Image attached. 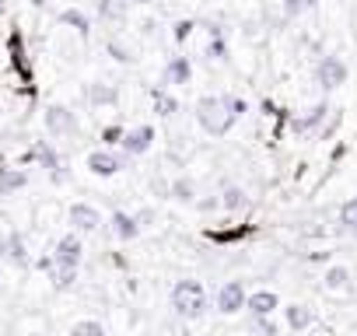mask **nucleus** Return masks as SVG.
Instances as JSON below:
<instances>
[{
    "label": "nucleus",
    "instance_id": "3",
    "mask_svg": "<svg viewBox=\"0 0 357 336\" xmlns=\"http://www.w3.org/2000/svg\"><path fill=\"white\" fill-rule=\"evenodd\" d=\"M43 123H46V133L50 137H74L77 133V116L67 105H46Z\"/></svg>",
    "mask_w": 357,
    "mask_h": 336
},
{
    "label": "nucleus",
    "instance_id": "2",
    "mask_svg": "<svg viewBox=\"0 0 357 336\" xmlns=\"http://www.w3.org/2000/svg\"><path fill=\"white\" fill-rule=\"evenodd\" d=\"M172 308L183 319H200L207 312V291L200 280H178L172 287Z\"/></svg>",
    "mask_w": 357,
    "mask_h": 336
},
{
    "label": "nucleus",
    "instance_id": "26",
    "mask_svg": "<svg viewBox=\"0 0 357 336\" xmlns=\"http://www.w3.org/2000/svg\"><path fill=\"white\" fill-rule=\"evenodd\" d=\"M50 277H53V287H56V291H67V287H74V280H77V270H70V266H56Z\"/></svg>",
    "mask_w": 357,
    "mask_h": 336
},
{
    "label": "nucleus",
    "instance_id": "27",
    "mask_svg": "<svg viewBox=\"0 0 357 336\" xmlns=\"http://www.w3.org/2000/svg\"><path fill=\"white\" fill-rule=\"evenodd\" d=\"M340 221H343V228L357 231V197H354V200H347V204L340 207Z\"/></svg>",
    "mask_w": 357,
    "mask_h": 336
},
{
    "label": "nucleus",
    "instance_id": "30",
    "mask_svg": "<svg viewBox=\"0 0 357 336\" xmlns=\"http://www.w3.org/2000/svg\"><path fill=\"white\" fill-rule=\"evenodd\" d=\"M123 133H126L123 126H105V130H102V144H105V147H112V144H123Z\"/></svg>",
    "mask_w": 357,
    "mask_h": 336
},
{
    "label": "nucleus",
    "instance_id": "29",
    "mask_svg": "<svg viewBox=\"0 0 357 336\" xmlns=\"http://www.w3.org/2000/svg\"><path fill=\"white\" fill-rule=\"evenodd\" d=\"M105 46H109V53H112V60H116V63H130V60H133V56H130V49H126L123 43H116V39H109Z\"/></svg>",
    "mask_w": 357,
    "mask_h": 336
},
{
    "label": "nucleus",
    "instance_id": "7",
    "mask_svg": "<svg viewBox=\"0 0 357 336\" xmlns=\"http://www.w3.org/2000/svg\"><path fill=\"white\" fill-rule=\"evenodd\" d=\"M151 144H154V126H147V123H144V126L126 130L119 147H123V154H126V158H137V154H147V151H151Z\"/></svg>",
    "mask_w": 357,
    "mask_h": 336
},
{
    "label": "nucleus",
    "instance_id": "10",
    "mask_svg": "<svg viewBox=\"0 0 357 336\" xmlns=\"http://www.w3.org/2000/svg\"><path fill=\"white\" fill-rule=\"evenodd\" d=\"M0 256H4L11 266H29V249H25V235L22 231H8L0 238Z\"/></svg>",
    "mask_w": 357,
    "mask_h": 336
},
{
    "label": "nucleus",
    "instance_id": "18",
    "mask_svg": "<svg viewBox=\"0 0 357 336\" xmlns=\"http://www.w3.org/2000/svg\"><path fill=\"white\" fill-rule=\"evenodd\" d=\"M322 287L326 291H333V294H340V291H350V270L347 266H329L326 270V277H322Z\"/></svg>",
    "mask_w": 357,
    "mask_h": 336
},
{
    "label": "nucleus",
    "instance_id": "5",
    "mask_svg": "<svg viewBox=\"0 0 357 336\" xmlns=\"http://www.w3.org/2000/svg\"><path fill=\"white\" fill-rule=\"evenodd\" d=\"M315 81H319V88H326V91L347 84V63H343L340 56H322L319 67H315Z\"/></svg>",
    "mask_w": 357,
    "mask_h": 336
},
{
    "label": "nucleus",
    "instance_id": "34",
    "mask_svg": "<svg viewBox=\"0 0 357 336\" xmlns=\"http://www.w3.org/2000/svg\"><path fill=\"white\" fill-rule=\"evenodd\" d=\"M225 98H228V109H231V116H235V119L249 109V105H245V98H235V95H225Z\"/></svg>",
    "mask_w": 357,
    "mask_h": 336
},
{
    "label": "nucleus",
    "instance_id": "16",
    "mask_svg": "<svg viewBox=\"0 0 357 336\" xmlns=\"http://www.w3.org/2000/svg\"><path fill=\"white\" fill-rule=\"evenodd\" d=\"M284 322H287V329L305 333V329L315 322V315H312V308H308V305H287V308H284Z\"/></svg>",
    "mask_w": 357,
    "mask_h": 336
},
{
    "label": "nucleus",
    "instance_id": "23",
    "mask_svg": "<svg viewBox=\"0 0 357 336\" xmlns=\"http://www.w3.org/2000/svg\"><path fill=\"white\" fill-rule=\"evenodd\" d=\"M221 207H225V211H245V207H249L245 190H238V186H225V193H221Z\"/></svg>",
    "mask_w": 357,
    "mask_h": 336
},
{
    "label": "nucleus",
    "instance_id": "40",
    "mask_svg": "<svg viewBox=\"0 0 357 336\" xmlns=\"http://www.w3.org/2000/svg\"><path fill=\"white\" fill-rule=\"evenodd\" d=\"M32 4H36V8H43V0H32Z\"/></svg>",
    "mask_w": 357,
    "mask_h": 336
},
{
    "label": "nucleus",
    "instance_id": "24",
    "mask_svg": "<svg viewBox=\"0 0 357 336\" xmlns=\"http://www.w3.org/2000/svg\"><path fill=\"white\" fill-rule=\"evenodd\" d=\"M60 25H67V29H77V32H88V29H91L88 15H84V11H77V8H67V11H60Z\"/></svg>",
    "mask_w": 357,
    "mask_h": 336
},
{
    "label": "nucleus",
    "instance_id": "15",
    "mask_svg": "<svg viewBox=\"0 0 357 336\" xmlns=\"http://www.w3.org/2000/svg\"><path fill=\"white\" fill-rule=\"evenodd\" d=\"M112 235H116L119 242H133V238L140 235L137 217H133V214H126V211H116V214H112Z\"/></svg>",
    "mask_w": 357,
    "mask_h": 336
},
{
    "label": "nucleus",
    "instance_id": "21",
    "mask_svg": "<svg viewBox=\"0 0 357 336\" xmlns=\"http://www.w3.org/2000/svg\"><path fill=\"white\" fill-rule=\"evenodd\" d=\"M88 102L91 105H116L119 102V91L112 84H91L88 88Z\"/></svg>",
    "mask_w": 357,
    "mask_h": 336
},
{
    "label": "nucleus",
    "instance_id": "32",
    "mask_svg": "<svg viewBox=\"0 0 357 336\" xmlns=\"http://www.w3.org/2000/svg\"><path fill=\"white\" fill-rule=\"evenodd\" d=\"M249 235V228H235V231H211V238L214 242H235V238H245Z\"/></svg>",
    "mask_w": 357,
    "mask_h": 336
},
{
    "label": "nucleus",
    "instance_id": "28",
    "mask_svg": "<svg viewBox=\"0 0 357 336\" xmlns=\"http://www.w3.org/2000/svg\"><path fill=\"white\" fill-rule=\"evenodd\" d=\"M312 8H315V0H284V15H287V18L308 15Z\"/></svg>",
    "mask_w": 357,
    "mask_h": 336
},
{
    "label": "nucleus",
    "instance_id": "36",
    "mask_svg": "<svg viewBox=\"0 0 357 336\" xmlns=\"http://www.w3.org/2000/svg\"><path fill=\"white\" fill-rule=\"evenodd\" d=\"M221 207V197H207V200H200V211L204 214H211V211H218Z\"/></svg>",
    "mask_w": 357,
    "mask_h": 336
},
{
    "label": "nucleus",
    "instance_id": "14",
    "mask_svg": "<svg viewBox=\"0 0 357 336\" xmlns=\"http://www.w3.org/2000/svg\"><path fill=\"white\" fill-rule=\"evenodd\" d=\"M25 183H29V172L11 168V165H0V197H15Z\"/></svg>",
    "mask_w": 357,
    "mask_h": 336
},
{
    "label": "nucleus",
    "instance_id": "4",
    "mask_svg": "<svg viewBox=\"0 0 357 336\" xmlns=\"http://www.w3.org/2000/svg\"><path fill=\"white\" fill-rule=\"evenodd\" d=\"M123 168H126V154H116V151H109V147H98V151L88 154V172H91V176L109 179V176L123 172Z\"/></svg>",
    "mask_w": 357,
    "mask_h": 336
},
{
    "label": "nucleus",
    "instance_id": "11",
    "mask_svg": "<svg viewBox=\"0 0 357 336\" xmlns=\"http://www.w3.org/2000/svg\"><path fill=\"white\" fill-rule=\"evenodd\" d=\"M333 116V109L326 105V102H319V105H312L305 116H298V119H291V130L294 133H319L322 126H326V119Z\"/></svg>",
    "mask_w": 357,
    "mask_h": 336
},
{
    "label": "nucleus",
    "instance_id": "19",
    "mask_svg": "<svg viewBox=\"0 0 357 336\" xmlns=\"http://www.w3.org/2000/svg\"><path fill=\"white\" fill-rule=\"evenodd\" d=\"M130 11V0H98V18L102 22H123Z\"/></svg>",
    "mask_w": 357,
    "mask_h": 336
},
{
    "label": "nucleus",
    "instance_id": "6",
    "mask_svg": "<svg viewBox=\"0 0 357 336\" xmlns=\"http://www.w3.org/2000/svg\"><path fill=\"white\" fill-rule=\"evenodd\" d=\"M32 158L50 172V179L53 183H67V172H63V161H60V154H56V147L50 144V140H36V147H32Z\"/></svg>",
    "mask_w": 357,
    "mask_h": 336
},
{
    "label": "nucleus",
    "instance_id": "31",
    "mask_svg": "<svg viewBox=\"0 0 357 336\" xmlns=\"http://www.w3.org/2000/svg\"><path fill=\"white\" fill-rule=\"evenodd\" d=\"M252 329H256V333H263V336H277V333H280V329H277V322H273L270 315H266V319H252Z\"/></svg>",
    "mask_w": 357,
    "mask_h": 336
},
{
    "label": "nucleus",
    "instance_id": "12",
    "mask_svg": "<svg viewBox=\"0 0 357 336\" xmlns=\"http://www.w3.org/2000/svg\"><path fill=\"white\" fill-rule=\"evenodd\" d=\"M67 217H70V224H74L81 235H91V231L102 228V214H98L91 204H74V207L67 211Z\"/></svg>",
    "mask_w": 357,
    "mask_h": 336
},
{
    "label": "nucleus",
    "instance_id": "38",
    "mask_svg": "<svg viewBox=\"0 0 357 336\" xmlns=\"http://www.w3.org/2000/svg\"><path fill=\"white\" fill-rule=\"evenodd\" d=\"M8 15V4H4V0H0V18H4Z\"/></svg>",
    "mask_w": 357,
    "mask_h": 336
},
{
    "label": "nucleus",
    "instance_id": "9",
    "mask_svg": "<svg viewBox=\"0 0 357 336\" xmlns=\"http://www.w3.org/2000/svg\"><path fill=\"white\" fill-rule=\"evenodd\" d=\"M81 256H84V245H81V238H77L74 231L63 235V238L56 242V249H53L56 266H70V270H77V266H81Z\"/></svg>",
    "mask_w": 357,
    "mask_h": 336
},
{
    "label": "nucleus",
    "instance_id": "8",
    "mask_svg": "<svg viewBox=\"0 0 357 336\" xmlns=\"http://www.w3.org/2000/svg\"><path fill=\"white\" fill-rule=\"evenodd\" d=\"M245 301H249V294H245L242 280H228V284H221V291H218V312L235 315V312L245 308Z\"/></svg>",
    "mask_w": 357,
    "mask_h": 336
},
{
    "label": "nucleus",
    "instance_id": "25",
    "mask_svg": "<svg viewBox=\"0 0 357 336\" xmlns=\"http://www.w3.org/2000/svg\"><path fill=\"white\" fill-rule=\"evenodd\" d=\"M70 336H105V326L95 322V319H81L70 326Z\"/></svg>",
    "mask_w": 357,
    "mask_h": 336
},
{
    "label": "nucleus",
    "instance_id": "37",
    "mask_svg": "<svg viewBox=\"0 0 357 336\" xmlns=\"http://www.w3.org/2000/svg\"><path fill=\"white\" fill-rule=\"evenodd\" d=\"M133 217H137V224H140V228H151V221H154V211L147 207V211H140V214H133Z\"/></svg>",
    "mask_w": 357,
    "mask_h": 336
},
{
    "label": "nucleus",
    "instance_id": "22",
    "mask_svg": "<svg viewBox=\"0 0 357 336\" xmlns=\"http://www.w3.org/2000/svg\"><path fill=\"white\" fill-rule=\"evenodd\" d=\"M151 102H154L158 116H175V112H178V102H175V95H168L165 88H154V91H151Z\"/></svg>",
    "mask_w": 357,
    "mask_h": 336
},
{
    "label": "nucleus",
    "instance_id": "33",
    "mask_svg": "<svg viewBox=\"0 0 357 336\" xmlns=\"http://www.w3.org/2000/svg\"><path fill=\"white\" fill-rule=\"evenodd\" d=\"M207 56H211V60H225V56H228V46H225V39H211V46H207Z\"/></svg>",
    "mask_w": 357,
    "mask_h": 336
},
{
    "label": "nucleus",
    "instance_id": "13",
    "mask_svg": "<svg viewBox=\"0 0 357 336\" xmlns=\"http://www.w3.org/2000/svg\"><path fill=\"white\" fill-rule=\"evenodd\" d=\"M245 308L252 312V319H266V315H273L280 308V298L273 291H256V294H249Z\"/></svg>",
    "mask_w": 357,
    "mask_h": 336
},
{
    "label": "nucleus",
    "instance_id": "20",
    "mask_svg": "<svg viewBox=\"0 0 357 336\" xmlns=\"http://www.w3.org/2000/svg\"><path fill=\"white\" fill-rule=\"evenodd\" d=\"M172 200H175V204H193V200H197V183H193L190 176L172 179Z\"/></svg>",
    "mask_w": 357,
    "mask_h": 336
},
{
    "label": "nucleus",
    "instance_id": "1",
    "mask_svg": "<svg viewBox=\"0 0 357 336\" xmlns=\"http://www.w3.org/2000/svg\"><path fill=\"white\" fill-rule=\"evenodd\" d=\"M197 123L211 133V137H225L231 126H235V116L228 109V98L225 95H204L197 102Z\"/></svg>",
    "mask_w": 357,
    "mask_h": 336
},
{
    "label": "nucleus",
    "instance_id": "39",
    "mask_svg": "<svg viewBox=\"0 0 357 336\" xmlns=\"http://www.w3.org/2000/svg\"><path fill=\"white\" fill-rule=\"evenodd\" d=\"M133 4H151V0H133Z\"/></svg>",
    "mask_w": 357,
    "mask_h": 336
},
{
    "label": "nucleus",
    "instance_id": "17",
    "mask_svg": "<svg viewBox=\"0 0 357 336\" xmlns=\"http://www.w3.org/2000/svg\"><path fill=\"white\" fill-rule=\"evenodd\" d=\"M190 77H193V63L186 56H172L168 60V67H165V81L168 84H190Z\"/></svg>",
    "mask_w": 357,
    "mask_h": 336
},
{
    "label": "nucleus",
    "instance_id": "35",
    "mask_svg": "<svg viewBox=\"0 0 357 336\" xmlns=\"http://www.w3.org/2000/svg\"><path fill=\"white\" fill-rule=\"evenodd\" d=\"M193 29H197V25H193V22H178V25H175V39H178V43H186V39H190V32H193Z\"/></svg>",
    "mask_w": 357,
    "mask_h": 336
}]
</instances>
